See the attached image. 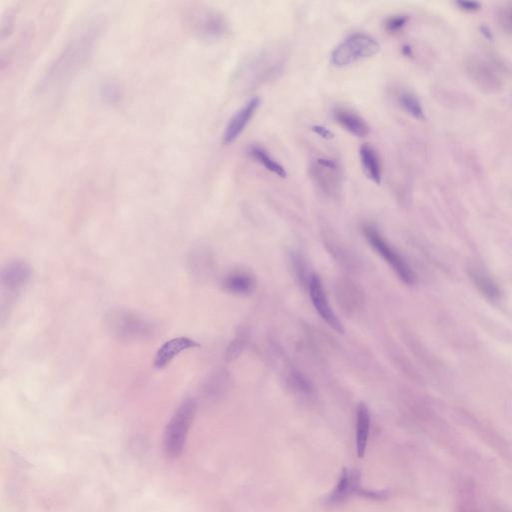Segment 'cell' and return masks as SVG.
Wrapping results in <instances>:
<instances>
[{
  "label": "cell",
  "instance_id": "1",
  "mask_svg": "<svg viewBox=\"0 0 512 512\" xmlns=\"http://www.w3.org/2000/svg\"><path fill=\"white\" fill-rule=\"evenodd\" d=\"M198 404L195 399H186L175 410L166 426L163 449L166 456L175 459L183 454L191 424L195 419Z\"/></svg>",
  "mask_w": 512,
  "mask_h": 512
},
{
  "label": "cell",
  "instance_id": "2",
  "mask_svg": "<svg viewBox=\"0 0 512 512\" xmlns=\"http://www.w3.org/2000/svg\"><path fill=\"white\" fill-rule=\"evenodd\" d=\"M380 46L377 39L367 34H354L338 44L332 51L330 61L333 66L345 67L355 62L370 58L379 53Z\"/></svg>",
  "mask_w": 512,
  "mask_h": 512
},
{
  "label": "cell",
  "instance_id": "3",
  "mask_svg": "<svg viewBox=\"0 0 512 512\" xmlns=\"http://www.w3.org/2000/svg\"><path fill=\"white\" fill-rule=\"evenodd\" d=\"M109 332L119 339L134 340L145 338L153 332L150 323L135 313L126 309L113 310L106 315Z\"/></svg>",
  "mask_w": 512,
  "mask_h": 512
},
{
  "label": "cell",
  "instance_id": "4",
  "mask_svg": "<svg viewBox=\"0 0 512 512\" xmlns=\"http://www.w3.org/2000/svg\"><path fill=\"white\" fill-rule=\"evenodd\" d=\"M364 233L372 247H374V250L384 258L385 262L389 263L390 267L399 275L400 280L406 285H414L415 282L414 270L409 267L406 260L384 240V236L377 230V228L374 225L364 226Z\"/></svg>",
  "mask_w": 512,
  "mask_h": 512
},
{
  "label": "cell",
  "instance_id": "5",
  "mask_svg": "<svg viewBox=\"0 0 512 512\" xmlns=\"http://www.w3.org/2000/svg\"><path fill=\"white\" fill-rule=\"evenodd\" d=\"M94 39L91 34H82L81 36L73 39L68 47L63 51L61 57L57 59L56 64H53L51 71H49V77L58 79L59 77L71 76L76 69L79 68L84 61L88 59Z\"/></svg>",
  "mask_w": 512,
  "mask_h": 512
},
{
  "label": "cell",
  "instance_id": "6",
  "mask_svg": "<svg viewBox=\"0 0 512 512\" xmlns=\"http://www.w3.org/2000/svg\"><path fill=\"white\" fill-rule=\"evenodd\" d=\"M310 176L324 195L335 198L342 191V173L339 164L332 158H317L312 163Z\"/></svg>",
  "mask_w": 512,
  "mask_h": 512
},
{
  "label": "cell",
  "instance_id": "7",
  "mask_svg": "<svg viewBox=\"0 0 512 512\" xmlns=\"http://www.w3.org/2000/svg\"><path fill=\"white\" fill-rule=\"evenodd\" d=\"M193 26L195 31L208 39H220L230 32V26L225 17L220 12L210 9H198L193 12Z\"/></svg>",
  "mask_w": 512,
  "mask_h": 512
},
{
  "label": "cell",
  "instance_id": "8",
  "mask_svg": "<svg viewBox=\"0 0 512 512\" xmlns=\"http://www.w3.org/2000/svg\"><path fill=\"white\" fill-rule=\"evenodd\" d=\"M308 288H309V295L310 298H312L313 307L317 310L318 314L335 332L338 333L344 332L342 322H339L337 314L330 307L327 293H325L324 288H323L322 280L318 275H312L309 283H308Z\"/></svg>",
  "mask_w": 512,
  "mask_h": 512
},
{
  "label": "cell",
  "instance_id": "9",
  "mask_svg": "<svg viewBox=\"0 0 512 512\" xmlns=\"http://www.w3.org/2000/svg\"><path fill=\"white\" fill-rule=\"evenodd\" d=\"M260 101L258 98H251L243 108H241L235 116L230 118V123L226 126L225 133H223V143L225 145L235 143L236 139L240 138L248 124L255 118L258 108H260Z\"/></svg>",
  "mask_w": 512,
  "mask_h": 512
},
{
  "label": "cell",
  "instance_id": "10",
  "mask_svg": "<svg viewBox=\"0 0 512 512\" xmlns=\"http://www.w3.org/2000/svg\"><path fill=\"white\" fill-rule=\"evenodd\" d=\"M362 489L359 472L344 469L334 491L327 497V503L332 506H339L350 496H359Z\"/></svg>",
  "mask_w": 512,
  "mask_h": 512
},
{
  "label": "cell",
  "instance_id": "11",
  "mask_svg": "<svg viewBox=\"0 0 512 512\" xmlns=\"http://www.w3.org/2000/svg\"><path fill=\"white\" fill-rule=\"evenodd\" d=\"M198 347H200V344L190 337L173 338V339L168 340V342L159 347L158 352H156L155 359H154V367L158 369H165L181 352L191 349H196Z\"/></svg>",
  "mask_w": 512,
  "mask_h": 512
},
{
  "label": "cell",
  "instance_id": "12",
  "mask_svg": "<svg viewBox=\"0 0 512 512\" xmlns=\"http://www.w3.org/2000/svg\"><path fill=\"white\" fill-rule=\"evenodd\" d=\"M31 278V268L24 260H14L2 270L1 282L9 292H16L26 287Z\"/></svg>",
  "mask_w": 512,
  "mask_h": 512
},
{
  "label": "cell",
  "instance_id": "13",
  "mask_svg": "<svg viewBox=\"0 0 512 512\" xmlns=\"http://www.w3.org/2000/svg\"><path fill=\"white\" fill-rule=\"evenodd\" d=\"M333 118L347 133L357 136V138H367L370 133L369 123L359 114L350 111V109L337 108L333 111Z\"/></svg>",
  "mask_w": 512,
  "mask_h": 512
},
{
  "label": "cell",
  "instance_id": "14",
  "mask_svg": "<svg viewBox=\"0 0 512 512\" xmlns=\"http://www.w3.org/2000/svg\"><path fill=\"white\" fill-rule=\"evenodd\" d=\"M360 163L364 175L377 185L382 183V166L379 154L369 143L362 144L359 148Z\"/></svg>",
  "mask_w": 512,
  "mask_h": 512
},
{
  "label": "cell",
  "instance_id": "15",
  "mask_svg": "<svg viewBox=\"0 0 512 512\" xmlns=\"http://www.w3.org/2000/svg\"><path fill=\"white\" fill-rule=\"evenodd\" d=\"M370 431V411L365 404H360L357 414V451L359 457L367 451Z\"/></svg>",
  "mask_w": 512,
  "mask_h": 512
},
{
  "label": "cell",
  "instance_id": "16",
  "mask_svg": "<svg viewBox=\"0 0 512 512\" xmlns=\"http://www.w3.org/2000/svg\"><path fill=\"white\" fill-rule=\"evenodd\" d=\"M255 280L250 273L235 272L230 273L223 282V287L226 292L237 295H246L253 292Z\"/></svg>",
  "mask_w": 512,
  "mask_h": 512
},
{
  "label": "cell",
  "instance_id": "17",
  "mask_svg": "<svg viewBox=\"0 0 512 512\" xmlns=\"http://www.w3.org/2000/svg\"><path fill=\"white\" fill-rule=\"evenodd\" d=\"M248 154H250L251 158L255 159L256 163L262 164L263 168L272 173L273 175L280 176L282 178H287V173L285 168L262 146L251 145L248 149Z\"/></svg>",
  "mask_w": 512,
  "mask_h": 512
},
{
  "label": "cell",
  "instance_id": "18",
  "mask_svg": "<svg viewBox=\"0 0 512 512\" xmlns=\"http://www.w3.org/2000/svg\"><path fill=\"white\" fill-rule=\"evenodd\" d=\"M471 275L472 280L476 283L482 295H486L488 299L498 300L501 297V290H499L498 285L486 272L473 270Z\"/></svg>",
  "mask_w": 512,
  "mask_h": 512
},
{
  "label": "cell",
  "instance_id": "19",
  "mask_svg": "<svg viewBox=\"0 0 512 512\" xmlns=\"http://www.w3.org/2000/svg\"><path fill=\"white\" fill-rule=\"evenodd\" d=\"M399 103L405 113H409L412 118L419 121L424 118V111L421 103L416 96L410 91H402L399 93Z\"/></svg>",
  "mask_w": 512,
  "mask_h": 512
},
{
  "label": "cell",
  "instance_id": "20",
  "mask_svg": "<svg viewBox=\"0 0 512 512\" xmlns=\"http://www.w3.org/2000/svg\"><path fill=\"white\" fill-rule=\"evenodd\" d=\"M101 96L108 103H116L121 96V89L114 82H104L101 86Z\"/></svg>",
  "mask_w": 512,
  "mask_h": 512
},
{
  "label": "cell",
  "instance_id": "21",
  "mask_svg": "<svg viewBox=\"0 0 512 512\" xmlns=\"http://www.w3.org/2000/svg\"><path fill=\"white\" fill-rule=\"evenodd\" d=\"M246 347L245 340L240 339V338H236L232 340L230 344L228 345L227 349H226L225 357L227 362H235L238 357L242 354Z\"/></svg>",
  "mask_w": 512,
  "mask_h": 512
},
{
  "label": "cell",
  "instance_id": "22",
  "mask_svg": "<svg viewBox=\"0 0 512 512\" xmlns=\"http://www.w3.org/2000/svg\"><path fill=\"white\" fill-rule=\"evenodd\" d=\"M409 21V17L406 16H394L389 17L385 21V29L389 31V34H395L401 31L405 26V24Z\"/></svg>",
  "mask_w": 512,
  "mask_h": 512
},
{
  "label": "cell",
  "instance_id": "23",
  "mask_svg": "<svg viewBox=\"0 0 512 512\" xmlns=\"http://www.w3.org/2000/svg\"><path fill=\"white\" fill-rule=\"evenodd\" d=\"M312 130L314 131L315 133H317L318 135L322 136V138L325 139H332L333 138V133L332 131L329 130V129L327 128H323V126H313Z\"/></svg>",
  "mask_w": 512,
  "mask_h": 512
},
{
  "label": "cell",
  "instance_id": "24",
  "mask_svg": "<svg viewBox=\"0 0 512 512\" xmlns=\"http://www.w3.org/2000/svg\"><path fill=\"white\" fill-rule=\"evenodd\" d=\"M461 4L466 11H473L478 9V4H474V2H461Z\"/></svg>",
  "mask_w": 512,
  "mask_h": 512
}]
</instances>
